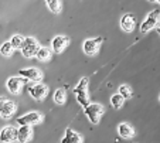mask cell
I'll list each match as a JSON object with an SVG mask.
<instances>
[{
  "label": "cell",
  "mask_w": 160,
  "mask_h": 143,
  "mask_svg": "<svg viewBox=\"0 0 160 143\" xmlns=\"http://www.w3.org/2000/svg\"><path fill=\"white\" fill-rule=\"evenodd\" d=\"M87 86H88V78H82L78 82V85L74 88V94H75V96H77L78 104L82 105L84 108L89 105V96H88Z\"/></svg>",
  "instance_id": "cell-1"
},
{
  "label": "cell",
  "mask_w": 160,
  "mask_h": 143,
  "mask_svg": "<svg viewBox=\"0 0 160 143\" xmlns=\"http://www.w3.org/2000/svg\"><path fill=\"white\" fill-rule=\"evenodd\" d=\"M84 112H85V115H87V118L89 119V122H92L94 125H97V123H99L101 116L105 112V108L99 104H89L88 106H85Z\"/></svg>",
  "instance_id": "cell-2"
},
{
  "label": "cell",
  "mask_w": 160,
  "mask_h": 143,
  "mask_svg": "<svg viewBox=\"0 0 160 143\" xmlns=\"http://www.w3.org/2000/svg\"><path fill=\"white\" fill-rule=\"evenodd\" d=\"M37 50H38V43H37L36 38H33V37H26V38H23V44H21V47H20V51L26 58L34 57Z\"/></svg>",
  "instance_id": "cell-3"
},
{
  "label": "cell",
  "mask_w": 160,
  "mask_h": 143,
  "mask_svg": "<svg viewBox=\"0 0 160 143\" xmlns=\"http://www.w3.org/2000/svg\"><path fill=\"white\" fill-rule=\"evenodd\" d=\"M159 18H160V10H153V12H150L148 14V17L143 20L142 26H140V31H142V33H148L152 28H154L156 24L159 23Z\"/></svg>",
  "instance_id": "cell-4"
},
{
  "label": "cell",
  "mask_w": 160,
  "mask_h": 143,
  "mask_svg": "<svg viewBox=\"0 0 160 143\" xmlns=\"http://www.w3.org/2000/svg\"><path fill=\"white\" fill-rule=\"evenodd\" d=\"M42 121V115L40 112H28L26 115L17 118V123L20 126H31V125H37Z\"/></svg>",
  "instance_id": "cell-5"
},
{
  "label": "cell",
  "mask_w": 160,
  "mask_h": 143,
  "mask_svg": "<svg viewBox=\"0 0 160 143\" xmlns=\"http://www.w3.org/2000/svg\"><path fill=\"white\" fill-rule=\"evenodd\" d=\"M28 94H30V96L33 98V99L42 101L47 96V94H48V88L41 82H34L33 85H30V88H28Z\"/></svg>",
  "instance_id": "cell-6"
},
{
  "label": "cell",
  "mask_w": 160,
  "mask_h": 143,
  "mask_svg": "<svg viewBox=\"0 0 160 143\" xmlns=\"http://www.w3.org/2000/svg\"><path fill=\"white\" fill-rule=\"evenodd\" d=\"M102 41V38L101 37H98V38H88L84 41V44H82V50H84V52L87 55H94L97 54L98 48H99V43Z\"/></svg>",
  "instance_id": "cell-7"
},
{
  "label": "cell",
  "mask_w": 160,
  "mask_h": 143,
  "mask_svg": "<svg viewBox=\"0 0 160 143\" xmlns=\"http://www.w3.org/2000/svg\"><path fill=\"white\" fill-rule=\"evenodd\" d=\"M18 75H20L21 78H24V79L33 81V82H40L41 78H42L40 70H37V68H26V70H20L18 71Z\"/></svg>",
  "instance_id": "cell-8"
},
{
  "label": "cell",
  "mask_w": 160,
  "mask_h": 143,
  "mask_svg": "<svg viewBox=\"0 0 160 143\" xmlns=\"http://www.w3.org/2000/svg\"><path fill=\"white\" fill-rule=\"evenodd\" d=\"M17 140V129L13 126H6L0 131V142L3 143H13Z\"/></svg>",
  "instance_id": "cell-9"
},
{
  "label": "cell",
  "mask_w": 160,
  "mask_h": 143,
  "mask_svg": "<svg viewBox=\"0 0 160 143\" xmlns=\"http://www.w3.org/2000/svg\"><path fill=\"white\" fill-rule=\"evenodd\" d=\"M24 82H26V79L21 78V76H10V78L7 79L6 86H7V89H9V92H12V94H18Z\"/></svg>",
  "instance_id": "cell-10"
},
{
  "label": "cell",
  "mask_w": 160,
  "mask_h": 143,
  "mask_svg": "<svg viewBox=\"0 0 160 143\" xmlns=\"http://www.w3.org/2000/svg\"><path fill=\"white\" fill-rule=\"evenodd\" d=\"M68 43H70V40L67 38V37H64V36L54 37V38H52V41H51L52 51L57 52V54H60V52H62L64 50H65V47L68 46Z\"/></svg>",
  "instance_id": "cell-11"
},
{
  "label": "cell",
  "mask_w": 160,
  "mask_h": 143,
  "mask_svg": "<svg viewBox=\"0 0 160 143\" xmlns=\"http://www.w3.org/2000/svg\"><path fill=\"white\" fill-rule=\"evenodd\" d=\"M121 28L126 33H130L135 28V16L128 13V14H123L121 17Z\"/></svg>",
  "instance_id": "cell-12"
},
{
  "label": "cell",
  "mask_w": 160,
  "mask_h": 143,
  "mask_svg": "<svg viewBox=\"0 0 160 143\" xmlns=\"http://www.w3.org/2000/svg\"><path fill=\"white\" fill-rule=\"evenodd\" d=\"M31 135H33V131H31V126H20L17 129V140L20 143H26L31 139Z\"/></svg>",
  "instance_id": "cell-13"
},
{
  "label": "cell",
  "mask_w": 160,
  "mask_h": 143,
  "mask_svg": "<svg viewBox=\"0 0 160 143\" xmlns=\"http://www.w3.org/2000/svg\"><path fill=\"white\" fill-rule=\"evenodd\" d=\"M81 142H82V139L77 132H74L72 129H70V128L65 129V135H64L61 143H81Z\"/></svg>",
  "instance_id": "cell-14"
},
{
  "label": "cell",
  "mask_w": 160,
  "mask_h": 143,
  "mask_svg": "<svg viewBox=\"0 0 160 143\" xmlns=\"http://www.w3.org/2000/svg\"><path fill=\"white\" fill-rule=\"evenodd\" d=\"M14 112H16V104L14 102H12V101H6V102L3 104V106H2L0 115H2V118L9 119L10 116H13V113Z\"/></svg>",
  "instance_id": "cell-15"
},
{
  "label": "cell",
  "mask_w": 160,
  "mask_h": 143,
  "mask_svg": "<svg viewBox=\"0 0 160 143\" xmlns=\"http://www.w3.org/2000/svg\"><path fill=\"white\" fill-rule=\"evenodd\" d=\"M118 133L121 135L122 137H133L135 136V131H133V128L129 125V123H125V122H122V123H119L118 126Z\"/></svg>",
  "instance_id": "cell-16"
},
{
  "label": "cell",
  "mask_w": 160,
  "mask_h": 143,
  "mask_svg": "<svg viewBox=\"0 0 160 143\" xmlns=\"http://www.w3.org/2000/svg\"><path fill=\"white\" fill-rule=\"evenodd\" d=\"M36 57L38 61H47L51 57V51H50L47 47H38V50H37V52H36Z\"/></svg>",
  "instance_id": "cell-17"
},
{
  "label": "cell",
  "mask_w": 160,
  "mask_h": 143,
  "mask_svg": "<svg viewBox=\"0 0 160 143\" xmlns=\"http://www.w3.org/2000/svg\"><path fill=\"white\" fill-rule=\"evenodd\" d=\"M123 104H125V99L119 94H115L111 96V105L115 108V109H121V108L123 106Z\"/></svg>",
  "instance_id": "cell-18"
},
{
  "label": "cell",
  "mask_w": 160,
  "mask_h": 143,
  "mask_svg": "<svg viewBox=\"0 0 160 143\" xmlns=\"http://www.w3.org/2000/svg\"><path fill=\"white\" fill-rule=\"evenodd\" d=\"M45 3H47V7H48L52 13H60L61 12L60 0H45Z\"/></svg>",
  "instance_id": "cell-19"
},
{
  "label": "cell",
  "mask_w": 160,
  "mask_h": 143,
  "mask_svg": "<svg viewBox=\"0 0 160 143\" xmlns=\"http://www.w3.org/2000/svg\"><path fill=\"white\" fill-rule=\"evenodd\" d=\"M13 50L14 48H13V46L10 44V41H7V43L2 44V47H0V54L4 55V57H9V55H12Z\"/></svg>",
  "instance_id": "cell-20"
},
{
  "label": "cell",
  "mask_w": 160,
  "mask_h": 143,
  "mask_svg": "<svg viewBox=\"0 0 160 143\" xmlns=\"http://www.w3.org/2000/svg\"><path fill=\"white\" fill-rule=\"evenodd\" d=\"M54 102L58 105L65 102V91H64V89H57V91L54 92Z\"/></svg>",
  "instance_id": "cell-21"
},
{
  "label": "cell",
  "mask_w": 160,
  "mask_h": 143,
  "mask_svg": "<svg viewBox=\"0 0 160 143\" xmlns=\"http://www.w3.org/2000/svg\"><path fill=\"white\" fill-rule=\"evenodd\" d=\"M119 95L123 99H129V98H132V91H130V88L128 85H121L119 86Z\"/></svg>",
  "instance_id": "cell-22"
},
{
  "label": "cell",
  "mask_w": 160,
  "mask_h": 143,
  "mask_svg": "<svg viewBox=\"0 0 160 143\" xmlns=\"http://www.w3.org/2000/svg\"><path fill=\"white\" fill-rule=\"evenodd\" d=\"M10 44L13 46V48H20L21 44H23V37L21 36H13L10 40Z\"/></svg>",
  "instance_id": "cell-23"
},
{
  "label": "cell",
  "mask_w": 160,
  "mask_h": 143,
  "mask_svg": "<svg viewBox=\"0 0 160 143\" xmlns=\"http://www.w3.org/2000/svg\"><path fill=\"white\" fill-rule=\"evenodd\" d=\"M6 102V98H3V96H0V111H2V106H3V104Z\"/></svg>",
  "instance_id": "cell-24"
},
{
  "label": "cell",
  "mask_w": 160,
  "mask_h": 143,
  "mask_svg": "<svg viewBox=\"0 0 160 143\" xmlns=\"http://www.w3.org/2000/svg\"><path fill=\"white\" fill-rule=\"evenodd\" d=\"M149 2H157V0H149Z\"/></svg>",
  "instance_id": "cell-25"
},
{
  "label": "cell",
  "mask_w": 160,
  "mask_h": 143,
  "mask_svg": "<svg viewBox=\"0 0 160 143\" xmlns=\"http://www.w3.org/2000/svg\"><path fill=\"white\" fill-rule=\"evenodd\" d=\"M157 3H159V4H160V0H157Z\"/></svg>",
  "instance_id": "cell-26"
},
{
  "label": "cell",
  "mask_w": 160,
  "mask_h": 143,
  "mask_svg": "<svg viewBox=\"0 0 160 143\" xmlns=\"http://www.w3.org/2000/svg\"><path fill=\"white\" fill-rule=\"evenodd\" d=\"M159 34H160V27H159Z\"/></svg>",
  "instance_id": "cell-27"
}]
</instances>
